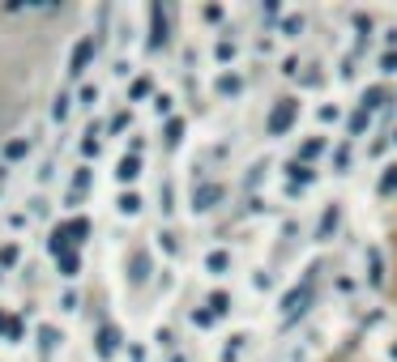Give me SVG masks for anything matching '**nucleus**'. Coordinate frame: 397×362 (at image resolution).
Listing matches in <instances>:
<instances>
[{
  "label": "nucleus",
  "instance_id": "nucleus-1",
  "mask_svg": "<svg viewBox=\"0 0 397 362\" xmlns=\"http://www.w3.org/2000/svg\"><path fill=\"white\" fill-rule=\"evenodd\" d=\"M295 115H299V98H278V107L269 111V137H282V132H291V124H295Z\"/></svg>",
  "mask_w": 397,
  "mask_h": 362
},
{
  "label": "nucleus",
  "instance_id": "nucleus-2",
  "mask_svg": "<svg viewBox=\"0 0 397 362\" xmlns=\"http://www.w3.org/2000/svg\"><path fill=\"white\" fill-rule=\"evenodd\" d=\"M308 299H312V282H299V286L282 299V307H287V312H282V324H295V320L308 312Z\"/></svg>",
  "mask_w": 397,
  "mask_h": 362
},
{
  "label": "nucleus",
  "instance_id": "nucleus-3",
  "mask_svg": "<svg viewBox=\"0 0 397 362\" xmlns=\"http://www.w3.org/2000/svg\"><path fill=\"white\" fill-rule=\"evenodd\" d=\"M222 196H227V192H222V183H201V188L192 192V209H197V213H210V209H218V205H222Z\"/></svg>",
  "mask_w": 397,
  "mask_h": 362
},
{
  "label": "nucleus",
  "instance_id": "nucleus-4",
  "mask_svg": "<svg viewBox=\"0 0 397 362\" xmlns=\"http://www.w3.org/2000/svg\"><path fill=\"white\" fill-rule=\"evenodd\" d=\"M128 282H133V286H141V282H150V256H145L141 247H137V252L128 256Z\"/></svg>",
  "mask_w": 397,
  "mask_h": 362
},
{
  "label": "nucleus",
  "instance_id": "nucleus-5",
  "mask_svg": "<svg viewBox=\"0 0 397 362\" xmlns=\"http://www.w3.org/2000/svg\"><path fill=\"white\" fill-rule=\"evenodd\" d=\"M94 350H98V358H111V354L120 350V329L103 324V329H98V346H94Z\"/></svg>",
  "mask_w": 397,
  "mask_h": 362
},
{
  "label": "nucleus",
  "instance_id": "nucleus-6",
  "mask_svg": "<svg viewBox=\"0 0 397 362\" xmlns=\"http://www.w3.org/2000/svg\"><path fill=\"white\" fill-rule=\"evenodd\" d=\"M90 55H94V38H81V43L73 47V60H68V68H73V73H86Z\"/></svg>",
  "mask_w": 397,
  "mask_h": 362
},
{
  "label": "nucleus",
  "instance_id": "nucleus-7",
  "mask_svg": "<svg viewBox=\"0 0 397 362\" xmlns=\"http://www.w3.org/2000/svg\"><path fill=\"white\" fill-rule=\"evenodd\" d=\"M150 17H154V34H150V47H163V43H167V13H163V4H154V9H150Z\"/></svg>",
  "mask_w": 397,
  "mask_h": 362
},
{
  "label": "nucleus",
  "instance_id": "nucleus-8",
  "mask_svg": "<svg viewBox=\"0 0 397 362\" xmlns=\"http://www.w3.org/2000/svg\"><path fill=\"white\" fill-rule=\"evenodd\" d=\"M115 175H120L124 183H128V179H137V175H141V158H137V154H124V158H120V171H115Z\"/></svg>",
  "mask_w": 397,
  "mask_h": 362
},
{
  "label": "nucleus",
  "instance_id": "nucleus-9",
  "mask_svg": "<svg viewBox=\"0 0 397 362\" xmlns=\"http://www.w3.org/2000/svg\"><path fill=\"white\" fill-rule=\"evenodd\" d=\"M227 265H231V256H227V252H222V247H218V252H210V256H205V269H210V273H227Z\"/></svg>",
  "mask_w": 397,
  "mask_h": 362
},
{
  "label": "nucleus",
  "instance_id": "nucleus-10",
  "mask_svg": "<svg viewBox=\"0 0 397 362\" xmlns=\"http://www.w3.org/2000/svg\"><path fill=\"white\" fill-rule=\"evenodd\" d=\"M0 333H4L9 341H17V337H21V320H13V316H4V312H0Z\"/></svg>",
  "mask_w": 397,
  "mask_h": 362
},
{
  "label": "nucleus",
  "instance_id": "nucleus-11",
  "mask_svg": "<svg viewBox=\"0 0 397 362\" xmlns=\"http://www.w3.org/2000/svg\"><path fill=\"white\" fill-rule=\"evenodd\" d=\"M393 192H397V162L385 166V175H381V196H393Z\"/></svg>",
  "mask_w": 397,
  "mask_h": 362
},
{
  "label": "nucleus",
  "instance_id": "nucleus-12",
  "mask_svg": "<svg viewBox=\"0 0 397 362\" xmlns=\"http://www.w3.org/2000/svg\"><path fill=\"white\" fill-rule=\"evenodd\" d=\"M26 149H30V141H21V137H13L9 145H4V158L13 162V158H26Z\"/></svg>",
  "mask_w": 397,
  "mask_h": 362
},
{
  "label": "nucleus",
  "instance_id": "nucleus-13",
  "mask_svg": "<svg viewBox=\"0 0 397 362\" xmlns=\"http://www.w3.org/2000/svg\"><path fill=\"white\" fill-rule=\"evenodd\" d=\"M368 277H372V286H381V277H385V273H381V252H376V247L368 252Z\"/></svg>",
  "mask_w": 397,
  "mask_h": 362
},
{
  "label": "nucleus",
  "instance_id": "nucleus-14",
  "mask_svg": "<svg viewBox=\"0 0 397 362\" xmlns=\"http://www.w3.org/2000/svg\"><path fill=\"white\" fill-rule=\"evenodd\" d=\"M321 154H325V141H321V137H316V141H304V149H299L304 162H308V158H321Z\"/></svg>",
  "mask_w": 397,
  "mask_h": 362
},
{
  "label": "nucleus",
  "instance_id": "nucleus-15",
  "mask_svg": "<svg viewBox=\"0 0 397 362\" xmlns=\"http://www.w3.org/2000/svg\"><path fill=\"white\" fill-rule=\"evenodd\" d=\"M56 341H60V333H56V329H38V346H43V354H51V350H56Z\"/></svg>",
  "mask_w": 397,
  "mask_h": 362
},
{
  "label": "nucleus",
  "instance_id": "nucleus-16",
  "mask_svg": "<svg viewBox=\"0 0 397 362\" xmlns=\"http://www.w3.org/2000/svg\"><path fill=\"white\" fill-rule=\"evenodd\" d=\"M282 30H287V38H295V34L304 30V17H299V13H291V17H282Z\"/></svg>",
  "mask_w": 397,
  "mask_h": 362
},
{
  "label": "nucleus",
  "instance_id": "nucleus-17",
  "mask_svg": "<svg viewBox=\"0 0 397 362\" xmlns=\"http://www.w3.org/2000/svg\"><path fill=\"white\" fill-rule=\"evenodd\" d=\"M287 171H291V179H295V183H308V179H312V166H304V162H291Z\"/></svg>",
  "mask_w": 397,
  "mask_h": 362
},
{
  "label": "nucleus",
  "instance_id": "nucleus-18",
  "mask_svg": "<svg viewBox=\"0 0 397 362\" xmlns=\"http://www.w3.org/2000/svg\"><path fill=\"white\" fill-rule=\"evenodd\" d=\"M137 209H141V196L137 192H124L120 196V213H137Z\"/></svg>",
  "mask_w": 397,
  "mask_h": 362
},
{
  "label": "nucleus",
  "instance_id": "nucleus-19",
  "mask_svg": "<svg viewBox=\"0 0 397 362\" xmlns=\"http://www.w3.org/2000/svg\"><path fill=\"white\" fill-rule=\"evenodd\" d=\"M56 260H60V269H64V277H73V273L81 269V260H77L73 252H64V256H56Z\"/></svg>",
  "mask_w": 397,
  "mask_h": 362
},
{
  "label": "nucleus",
  "instance_id": "nucleus-20",
  "mask_svg": "<svg viewBox=\"0 0 397 362\" xmlns=\"http://www.w3.org/2000/svg\"><path fill=\"white\" fill-rule=\"evenodd\" d=\"M150 90H154V85H150V77H137V81H133V90H128V94H133V98H145V94H150Z\"/></svg>",
  "mask_w": 397,
  "mask_h": 362
},
{
  "label": "nucleus",
  "instance_id": "nucleus-21",
  "mask_svg": "<svg viewBox=\"0 0 397 362\" xmlns=\"http://www.w3.org/2000/svg\"><path fill=\"white\" fill-rule=\"evenodd\" d=\"M180 137H184V119H171V124H167V145H175Z\"/></svg>",
  "mask_w": 397,
  "mask_h": 362
},
{
  "label": "nucleus",
  "instance_id": "nucleus-22",
  "mask_svg": "<svg viewBox=\"0 0 397 362\" xmlns=\"http://www.w3.org/2000/svg\"><path fill=\"white\" fill-rule=\"evenodd\" d=\"M368 115H372V111H364V107H359V111H355V119H351V132H364V128H368Z\"/></svg>",
  "mask_w": 397,
  "mask_h": 362
},
{
  "label": "nucleus",
  "instance_id": "nucleus-23",
  "mask_svg": "<svg viewBox=\"0 0 397 362\" xmlns=\"http://www.w3.org/2000/svg\"><path fill=\"white\" fill-rule=\"evenodd\" d=\"M210 307H214V316H222V312L231 307V299H227V294H214V299H210Z\"/></svg>",
  "mask_w": 397,
  "mask_h": 362
},
{
  "label": "nucleus",
  "instance_id": "nucleus-24",
  "mask_svg": "<svg viewBox=\"0 0 397 362\" xmlns=\"http://www.w3.org/2000/svg\"><path fill=\"white\" fill-rule=\"evenodd\" d=\"M51 115H56V119H64V115H68V98H64V94L56 98V107H51Z\"/></svg>",
  "mask_w": 397,
  "mask_h": 362
},
{
  "label": "nucleus",
  "instance_id": "nucleus-25",
  "mask_svg": "<svg viewBox=\"0 0 397 362\" xmlns=\"http://www.w3.org/2000/svg\"><path fill=\"white\" fill-rule=\"evenodd\" d=\"M90 188V171H77V179H73V192H86Z\"/></svg>",
  "mask_w": 397,
  "mask_h": 362
},
{
  "label": "nucleus",
  "instance_id": "nucleus-26",
  "mask_svg": "<svg viewBox=\"0 0 397 362\" xmlns=\"http://www.w3.org/2000/svg\"><path fill=\"white\" fill-rule=\"evenodd\" d=\"M218 90H222V94H235V90H239V77H222V85H218Z\"/></svg>",
  "mask_w": 397,
  "mask_h": 362
},
{
  "label": "nucleus",
  "instance_id": "nucleus-27",
  "mask_svg": "<svg viewBox=\"0 0 397 362\" xmlns=\"http://www.w3.org/2000/svg\"><path fill=\"white\" fill-rule=\"evenodd\" d=\"M81 102H86V107H94V102H98V90H94V85H86V90H81Z\"/></svg>",
  "mask_w": 397,
  "mask_h": 362
},
{
  "label": "nucleus",
  "instance_id": "nucleus-28",
  "mask_svg": "<svg viewBox=\"0 0 397 362\" xmlns=\"http://www.w3.org/2000/svg\"><path fill=\"white\" fill-rule=\"evenodd\" d=\"M13 260H17V247H13V243H9V247H0V265H13Z\"/></svg>",
  "mask_w": 397,
  "mask_h": 362
},
{
  "label": "nucleus",
  "instance_id": "nucleus-29",
  "mask_svg": "<svg viewBox=\"0 0 397 362\" xmlns=\"http://www.w3.org/2000/svg\"><path fill=\"white\" fill-rule=\"evenodd\" d=\"M381 68H385V73H397V47L385 55V60H381Z\"/></svg>",
  "mask_w": 397,
  "mask_h": 362
},
{
  "label": "nucleus",
  "instance_id": "nucleus-30",
  "mask_svg": "<svg viewBox=\"0 0 397 362\" xmlns=\"http://www.w3.org/2000/svg\"><path fill=\"white\" fill-rule=\"evenodd\" d=\"M9 128V102H4V94H0V132Z\"/></svg>",
  "mask_w": 397,
  "mask_h": 362
},
{
  "label": "nucleus",
  "instance_id": "nucleus-31",
  "mask_svg": "<svg viewBox=\"0 0 397 362\" xmlns=\"http://www.w3.org/2000/svg\"><path fill=\"white\" fill-rule=\"evenodd\" d=\"M393 141H397V137H393Z\"/></svg>",
  "mask_w": 397,
  "mask_h": 362
}]
</instances>
